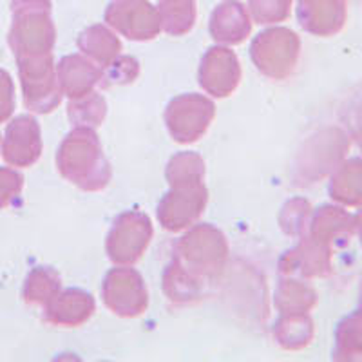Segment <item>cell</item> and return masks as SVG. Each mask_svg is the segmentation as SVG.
Wrapping results in <instances>:
<instances>
[{
  "mask_svg": "<svg viewBox=\"0 0 362 362\" xmlns=\"http://www.w3.org/2000/svg\"><path fill=\"white\" fill-rule=\"evenodd\" d=\"M64 180L86 192H98L111 181V163L103 154L95 129L74 127L64 138L57 156Z\"/></svg>",
  "mask_w": 362,
  "mask_h": 362,
  "instance_id": "6da1fadb",
  "label": "cell"
},
{
  "mask_svg": "<svg viewBox=\"0 0 362 362\" xmlns=\"http://www.w3.org/2000/svg\"><path fill=\"white\" fill-rule=\"evenodd\" d=\"M173 259L202 284L221 276L228 261V241L218 226H192L174 245Z\"/></svg>",
  "mask_w": 362,
  "mask_h": 362,
  "instance_id": "7a4b0ae2",
  "label": "cell"
},
{
  "mask_svg": "<svg viewBox=\"0 0 362 362\" xmlns=\"http://www.w3.org/2000/svg\"><path fill=\"white\" fill-rule=\"evenodd\" d=\"M153 238L151 218L140 210H127L115 219L109 230L105 241L107 257L115 264L131 267L141 259Z\"/></svg>",
  "mask_w": 362,
  "mask_h": 362,
  "instance_id": "3957f363",
  "label": "cell"
},
{
  "mask_svg": "<svg viewBox=\"0 0 362 362\" xmlns=\"http://www.w3.org/2000/svg\"><path fill=\"white\" fill-rule=\"evenodd\" d=\"M216 116V105L210 98L187 93L173 98L165 109V125L177 144L202 140Z\"/></svg>",
  "mask_w": 362,
  "mask_h": 362,
  "instance_id": "277c9868",
  "label": "cell"
},
{
  "mask_svg": "<svg viewBox=\"0 0 362 362\" xmlns=\"http://www.w3.org/2000/svg\"><path fill=\"white\" fill-rule=\"evenodd\" d=\"M102 299L112 313L134 319L147 312L148 292L138 270L118 264L107 272L102 284Z\"/></svg>",
  "mask_w": 362,
  "mask_h": 362,
  "instance_id": "5b68a950",
  "label": "cell"
},
{
  "mask_svg": "<svg viewBox=\"0 0 362 362\" xmlns=\"http://www.w3.org/2000/svg\"><path fill=\"white\" fill-rule=\"evenodd\" d=\"M250 58L270 80H284L293 73L299 58V42L286 29L264 31L252 42Z\"/></svg>",
  "mask_w": 362,
  "mask_h": 362,
  "instance_id": "8992f818",
  "label": "cell"
},
{
  "mask_svg": "<svg viewBox=\"0 0 362 362\" xmlns=\"http://www.w3.org/2000/svg\"><path fill=\"white\" fill-rule=\"evenodd\" d=\"M209 203L205 183L170 187L158 205V221L167 232H181L196 225Z\"/></svg>",
  "mask_w": 362,
  "mask_h": 362,
  "instance_id": "52a82bcc",
  "label": "cell"
},
{
  "mask_svg": "<svg viewBox=\"0 0 362 362\" xmlns=\"http://www.w3.org/2000/svg\"><path fill=\"white\" fill-rule=\"evenodd\" d=\"M241 64L234 51L212 47L202 58L198 69L199 86L214 98L230 96L241 83Z\"/></svg>",
  "mask_w": 362,
  "mask_h": 362,
  "instance_id": "ba28073f",
  "label": "cell"
},
{
  "mask_svg": "<svg viewBox=\"0 0 362 362\" xmlns=\"http://www.w3.org/2000/svg\"><path fill=\"white\" fill-rule=\"evenodd\" d=\"M58 83L69 100L82 98L102 83V67L83 54H67L58 66Z\"/></svg>",
  "mask_w": 362,
  "mask_h": 362,
  "instance_id": "9c48e42d",
  "label": "cell"
},
{
  "mask_svg": "<svg viewBox=\"0 0 362 362\" xmlns=\"http://www.w3.org/2000/svg\"><path fill=\"white\" fill-rule=\"evenodd\" d=\"M96 312V300L89 292L80 288H67L49 303L47 319L62 328L82 326Z\"/></svg>",
  "mask_w": 362,
  "mask_h": 362,
  "instance_id": "30bf717a",
  "label": "cell"
},
{
  "mask_svg": "<svg viewBox=\"0 0 362 362\" xmlns=\"http://www.w3.org/2000/svg\"><path fill=\"white\" fill-rule=\"evenodd\" d=\"M163 293L174 305H190L202 297L205 284L189 276L176 261H170L163 270Z\"/></svg>",
  "mask_w": 362,
  "mask_h": 362,
  "instance_id": "8fae6325",
  "label": "cell"
},
{
  "mask_svg": "<svg viewBox=\"0 0 362 362\" xmlns=\"http://www.w3.org/2000/svg\"><path fill=\"white\" fill-rule=\"evenodd\" d=\"M78 47L82 54H86L90 62H95L98 67H107L109 64L119 57L122 44L112 33L103 28H90L86 33L80 35Z\"/></svg>",
  "mask_w": 362,
  "mask_h": 362,
  "instance_id": "7c38bea8",
  "label": "cell"
},
{
  "mask_svg": "<svg viewBox=\"0 0 362 362\" xmlns=\"http://www.w3.org/2000/svg\"><path fill=\"white\" fill-rule=\"evenodd\" d=\"M272 334L284 350H299L312 337V321L303 313H283L274 325Z\"/></svg>",
  "mask_w": 362,
  "mask_h": 362,
  "instance_id": "4fadbf2b",
  "label": "cell"
},
{
  "mask_svg": "<svg viewBox=\"0 0 362 362\" xmlns=\"http://www.w3.org/2000/svg\"><path fill=\"white\" fill-rule=\"evenodd\" d=\"M165 176L170 187L194 185V183H203L205 180V163L198 153L187 151V153H177L167 163Z\"/></svg>",
  "mask_w": 362,
  "mask_h": 362,
  "instance_id": "5bb4252c",
  "label": "cell"
},
{
  "mask_svg": "<svg viewBox=\"0 0 362 362\" xmlns=\"http://www.w3.org/2000/svg\"><path fill=\"white\" fill-rule=\"evenodd\" d=\"M315 303V293L299 281L281 279L274 292V305L281 313H305Z\"/></svg>",
  "mask_w": 362,
  "mask_h": 362,
  "instance_id": "9a60e30c",
  "label": "cell"
},
{
  "mask_svg": "<svg viewBox=\"0 0 362 362\" xmlns=\"http://www.w3.org/2000/svg\"><path fill=\"white\" fill-rule=\"evenodd\" d=\"M67 115L73 122L74 127H90L95 129L102 125L107 115V102L100 93L93 90L82 98L71 100Z\"/></svg>",
  "mask_w": 362,
  "mask_h": 362,
  "instance_id": "2e32d148",
  "label": "cell"
},
{
  "mask_svg": "<svg viewBox=\"0 0 362 362\" xmlns=\"http://www.w3.org/2000/svg\"><path fill=\"white\" fill-rule=\"evenodd\" d=\"M212 37L223 44H239L250 33V25H248L247 18L241 17H230V15H218L210 25Z\"/></svg>",
  "mask_w": 362,
  "mask_h": 362,
  "instance_id": "e0dca14e",
  "label": "cell"
},
{
  "mask_svg": "<svg viewBox=\"0 0 362 362\" xmlns=\"http://www.w3.org/2000/svg\"><path fill=\"white\" fill-rule=\"evenodd\" d=\"M140 74V64L132 57H116L107 67L102 69V83L103 87L111 86H125L138 78Z\"/></svg>",
  "mask_w": 362,
  "mask_h": 362,
  "instance_id": "ac0fdd59",
  "label": "cell"
},
{
  "mask_svg": "<svg viewBox=\"0 0 362 362\" xmlns=\"http://www.w3.org/2000/svg\"><path fill=\"white\" fill-rule=\"evenodd\" d=\"M29 283L33 288L31 296L38 303H51L60 293V286H62V281H60L58 274L51 268H40V270L33 272Z\"/></svg>",
  "mask_w": 362,
  "mask_h": 362,
  "instance_id": "d6986e66",
  "label": "cell"
},
{
  "mask_svg": "<svg viewBox=\"0 0 362 362\" xmlns=\"http://www.w3.org/2000/svg\"><path fill=\"white\" fill-rule=\"evenodd\" d=\"M310 205L305 199H290L286 205L281 209L279 223L284 234L299 235L305 228V219L308 214Z\"/></svg>",
  "mask_w": 362,
  "mask_h": 362,
  "instance_id": "ffe728a7",
  "label": "cell"
}]
</instances>
